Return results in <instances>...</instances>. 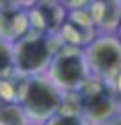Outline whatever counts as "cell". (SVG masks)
Segmentation results:
<instances>
[{
	"label": "cell",
	"instance_id": "obj_10",
	"mask_svg": "<svg viewBox=\"0 0 121 125\" xmlns=\"http://www.w3.org/2000/svg\"><path fill=\"white\" fill-rule=\"evenodd\" d=\"M0 125H30L20 104H5L0 107Z\"/></svg>",
	"mask_w": 121,
	"mask_h": 125
},
{
	"label": "cell",
	"instance_id": "obj_17",
	"mask_svg": "<svg viewBox=\"0 0 121 125\" xmlns=\"http://www.w3.org/2000/svg\"><path fill=\"white\" fill-rule=\"evenodd\" d=\"M30 125H34V123H30Z\"/></svg>",
	"mask_w": 121,
	"mask_h": 125
},
{
	"label": "cell",
	"instance_id": "obj_1",
	"mask_svg": "<svg viewBox=\"0 0 121 125\" xmlns=\"http://www.w3.org/2000/svg\"><path fill=\"white\" fill-rule=\"evenodd\" d=\"M59 36H48L43 32L28 31L21 39L13 45L14 70L21 77L45 75L54 54L61 47Z\"/></svg>",
	"mask_w": 121,
	"mask_h": 125
},
{
	"label": "cell",
	"instance_id": "obj_2",
	"mask_svg": "<svg viewBox=\"0 0 121 125\" xmlns=\"http://www.w3.org/2000/svg\"><path fill=\"white\" fill-rule=\"evenodd\" d=\"M62 96H64V93L47 75L25 77L20 105L30 123L43 125L59 113Z\"/></svg>",
	"mask_w": 121,
	"mask_h": 125
},
{
	"label": "cell",
	"instance_id": "obj_6",
	"mask_svg": "<svg viewBox=\"0 0 121 125\" xmlns=\"http://www.w3.org/2000/svg\"><path fill=\"white\" fill-rule=\"evenodd\" d=\"M62 4L68 9V16L57 36L62 45H70V47L84 50L98 36L87 11L89 2H62Z\"/></svg>",
	"mask_w": 121,
	"mask_h": 125
},
{
	"label": "cell",
	"instance_id": "obj_14",
	"mask_svg": "<svg viewBox=\"0 0 121 125\" xmlns=\"http://www.w3.org/2000/svg\"><path fill=\"white\" fill-rule=\"evenodd\" d=\"M102 125H121V111L118 113L116 116H112L111 120H107L105 123H102Z\"/></svg>",
	"mask_w": 121,
	"mask_h": 125
},
{
	"label": "cell",
	"instance_id": "obj_7",
	"mask_svg": "<svg viewBox=\"0 0 121 125\" xmlns=\"http://www.w3.org/2000/svg\"><path fill=\"white\" fill-rule=\"evenodd\" d=\"M27 14L30 31L43 32L48 36H57L66 21L68 9L62 2L41 0V2H28Z\"/></svg>",
	"mask_w": 121,
	"mask_h": 125
},
{
	"label": "cell",
	"instance_id": "obj_9",
	"mask_svg": "<svg viewBox=\"0 0 121 125\" xmlns=\"http://www.w3.org/2000/svg\"><path fill=\"white\" fill-rule=\"evenodd\" d=\"M87 11L98 34H116L121 21L119 0H94L89 2Z\"/></svg>",
	"mask_w": 121,
	"mask_h": 125
},
{
	"label": "cell",
	"instance_id": "obj_13",
	"mask_svg": "<svg viewBox=\"0 0 121 125\" xmlns=\"http://www.w3.org/2000/svg\"><path fill=\"white\" fill-rule=\"evenodd\" d=\"M112 86H114V91H116L118 98H119V102H121V72L118 73V77L112 81Z\"/></svg>",
	"mask_w": 121,
	"mask_h": 125
},
{
	"label": "cell",
	"instance_id": "obj_4",
	"mask_svg": "<svg viewBox=\"0 0 121 125\" xmlns=\"http://www.w3.org/2000/svg\"><path fill=\"white\" fill-rule=\"evenodd\" d=\"M62 93H77L91 79L82 48L61 45L45 73Z\"/></svg>",
	"mask_w": 121,
	"mask_h": 125
},
{
	"label": "cell",
	"instance_id": "obj_11",
	"mask_svg": "<svg viewBox=\"0 0 121 125\" xmlns=\"http://www.w3.org/2000/svg\"><path fill=\"white\" fill-rule=\"evenodd\" d=\"M14 73H16V70H14L13 45L0 39V81L13 77Z\"/></svg>",
	"mask_w": 121,
	"mask_h": 125
},
{
	"label": "cell",
	"instance_id": "obj_8",
	"mask_svg": "<svg viewBox=\"0 0 121 125\" xmlns=\"http://www.w3.org/2000/svg\"><path fill=\"white\" fill-rule=\"evenodd\" d=\"M28 2H0V39L14 45L30 31L27 14Z\"/></svg>",
	"mask_w": 121,
	"mask_h": 125
},
{
	"label": "cell",
	"instance_id": "obj_12",
	"mask_svg": "<svg viewBox=\"0 0 121 125\" xmlns=\"http://www.w3.org/2000/svg\"><path fill=\"white\" fill-rule=\"evenodd\" d=\"M43 125H89L80 115H59L57 113L55 116H52L47 123Z\"/></svg>",
	"mask_w": 121,
	"mask_h": 125
},
{
	"label": "cell",
	"instance_id": "obj_15",
	"mask_svg": "<svg viewBox=\"0 0 121 125\" xmlns=\"http://www.w3.org/2000/svg\"><path fill=\"white\" fill-rule=\"evenodd\" d=\"M116 36L121 39V21H119V27H118V31H116Z\"/></svg>",
	"mask_w": 121,
	"mask_h": 125
},
{
	"label": "cell",
	"instance_id": "obj_5",
	"mask_svg": "<svg viewBox=\"0 0 121 125\" xmlns=\"http://www.w3.org/2000/svg\"><path fill=\"white\" fill-rule=\"evenodd\" d=\"M91 77L112 82L121 72V39L116 34H98L84 48Z\"/></svg>",
	"mask_w": 121,
	"mask_h": 125
},
{
	"label": "cell",
	"instance_id": "obj_3",
	"mask_svg": "<svg viewBox=\"0 0 121 125\" xmlns=\"http://www.w3.org/2000/svg\"><path fill=\"white\" fill-rule=\"evenodd\" d=\"M80 116L89 125H102L121 111V102L112 82L91 77L77 91Z\"/></svg>",
	"mask_w": 121,
	"mask_h": 125
},
{
	"label": "cell",
	"instance_id": "obj_16",
	"mask_svg": "<svg viewBox=\"0 0 121 125\" xmlns=\"http://www.w3.org/2000/svg\"><path fill=\"white\" fill-rule=\"evenodd\" d=\"M4 105V102H2V96H0V107H2Z\"/></svg>",
	"mask_w": 121,
	"mask_h": 125
}]
</instances>
